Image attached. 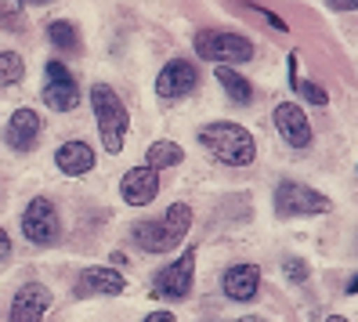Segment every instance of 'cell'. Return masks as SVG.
Here are the masks:
<instances>
[{
	"label": "cell",
	"mask_w": 358,
	"mask_h": 322,
	"mask_svg": "<svg viewBox=\"0 0 358 322\" xmlns=\"http://www.w3.org/2000/svg\"><path fill=\"white\" fill-rule=\"evenodd\" d=\"M0 26L22 29V11H18L15 0H0Z\"/></svg>",
	"instance_id": "22"
},
{
	"label": "cell",
	"mask_w": 358,
	"mask_h": 322,
	"mask_svg": "<svg viewBox=\"0 0 358 322\" xmlns=\"http://www.w3.org/2000/svg\"><path fill=\"white\" fill-rule=\"evenodd\" d=\"M326 210H329V200L322 196L319 188H311L304 181H293V178L279 181V188H275V214L282 221L311 218V214H326Z\"/></svg>",
	"instance_id": "5"
},
{
	"label": "cell",
	"mask_w": 358,
	"mask_h": 322,
	"mask_svg": "<svg viewBox=\"0 0 358 322\" xmlns=\"http://www.w3.org/2000/svg\"><path fill=\"white\" fill-rule=\"evenodd\" d=\"M91 105H94V123H98V134H101V148L105 153H123V141H127V105L123 98L109 88V83H94L91 88Z\"/></svg>",
	"instance_id": "3"
},
{
	"label": "cell",
	"mask_w": 358,
	"mask_h": 322,
	"mask_svg": "<svg viewBox=\"0 0 358 322\" xmlns=\"http://www.w3.org/2000/svg\"><path fill=\"white\" fill-rule=\"evenodd\" d=\"M348 293H358V275H351V279H348Z\"/></svg>",
	"instance_id": "28"
},
{
	"label": "cell",
	"mask_w": 358,
	"mask_h": 322,
	"mask_svg": "<svg viewBox=\"0 0 358 322\" xmlns=\"http://www.w3.org/2000/svg\"><path fill=\"white\" fill-rule=\"evenodd\" d=\"M141 322H174V315L171 312H152V315H145Z\"/></svg>",
	"instance_id": "26"
},
{
	"label": "cell",
	"mask_w": 358,
	"mask_h": 322,
	"mask_svg": "<svg viewBox=\"0 0 358 322\" xmlns=\"http://www.w3.org/2000/svg\"><path fill=\"white\" fill-rule=\"evenodd\" d=\"M127 290V279H123L116 268H87L76 279V297H116Z\"/></svg>",
	"instance_id": "14"
},
{
	"label": "cell",
	"mask_w": 358,
	"mask_h": 322,
	"mask_svg": "<svg viewBox=\"0 0 358 322\" xmlns=\"http://www.w3.org/2000/svg\"><path fill=\"white\" fill-rule=\"evenodd\" d=\"M40 116L33 109H15L11 120H8V145L15 153H33L40 145Z\"/></svg>",
	"instance_id": "15"
},
{
	"label": "cell",
	"mask_w": 358,
	"mask_h": 322,
	"mask_svg": "<svg viewBox=\"0 0 358 322\" xmlns=\"http://www.w3.org/2000/svg\"><path fill=\"white\" fill-rule=\"evenodd\" d=\"M289 83H293V91H297L301 98H308L311 105H322V109L329 105V94H326V91L319 88V83H311V80H301V76H293Z\"/></svg>",
	"instance_id": "21"
},
{
	"label": "cell",
	"mask_w": 358,
	"mask_h": 322,
	"mask_svg": "<svg viewBox=\"0 0 358 322\" xmlns=\"http://www.w3.org/2000/svg\"><path fill=\"white\" fill-rule=\"evenodd\" d=\"M217 80H221V88H224V94L236 102V105H250L254 102V88H250V80L246 76H239V69H231V66H221L217 73H214Z\"/></svg>",
	"instance_id": "17"
},
{
	"label": "cell",
	"mask_w": 358,
	"mask_h": 322,
	"mask_svg": "<svg viewBox=\"0 0 358 322\" xmlns=\"http://www.w3.org/2000/svg\"><path fill=\"white\" fill-rule=\"evenodd\" d=\"M0 261H11V239L4 228H0Z\"/></svg>",
	"instance_id": "25"
},
{
	"label": "cell",
	"mask_w": 358,
	"mask_h": 322,
	"mask_svg": "<svg viewBox=\"0 0 358 322\" xmlns=\"http://www.w3.org/2000/svg\"><path fill=\"white\" fill-rule=\"evenodd\" d=\"M26 76V62L15 51H0V88H11Z\"/></svg>",
	"instance_id": "20"
},
{
	"label": "cell",
	"mask_w": 358,
	"mask_h": 322,
	"mask_svg": "<svg viewBox=\"0 0 358 322\" xmlns=\"http://www.w3.org/2000/svg\"><path fill=\"white\" fill-rule=\"evenodd\" d=\"M192 283H196V250H181V257H174L166 268L156 272L152 293L159 300H185L192 293Z\"/></svg>",
	"instance_id": "6"
},
{
	"label": "cell",
	"mask_w": 358,
	"mask_h": 322,
	"mask_svg": "<svg viewBox=\"0 0 358 322\" xmlns=\"http://www.w3.org/2000/svg\"><path fill=\"white\" fill-rule=\"evenodd\" d=\"M192 228V206L188 203H174L171 210L156 221H138L134 225V243L145 253H166V250H178L181 239Z\"/></svg>",
	"instance_id": "2"
},
{
	"label": "cell",
	"mask_w": 358,
	"mask_h": 322,
	"mask_svg": "<svg viewBox=\"0 0 358 322\" xmlns=\"http://www.w3.org/2000/svg\"><path fill=\"white\" fill-rule=\"evenodd\" d=\"M196 55L203 62H217V66H239V62L254 58V40L231 29H199Z\"/></svg>",
	"instance_id": "4"
},
{
	"label": "cell",
	"mask_w": 358,
	"mask_h": 322,
	"mask_svg": "<svg viewBox=\"0 0 358 322\" xmlns=\"http://www.w3.org/2000/svg\"><path fill=\"white\" fill-rule=\"evenodd\" d=\"M282 272H286L289 283H304V279H308V265L297 261V257H286V261H282Z\"/></svg>",
	"instance_id": "23"
},
{
	"label": "cell",
	"mask_w": 358,
	"mask_h": 322,
	"mask_svg": "<svg viewBox=\"0 0 358 322\" xmlns=\"http://www.w3.org/2000/svg\"><path fill=\"white\" fill-rule=\"evenodd\" d=\"M199 141L210 156L224 167H250L257 160V141L246 127L231 123V120H214L199 131Z\"/></svg>",
	"instance_id": "1"
},
{
	"label": "cell",
	"mask_w": 358,
	"mask_h": 322,
	"mask_svg": "<svg viewBox=\"0 0 358 322\" xmlns=\"http://www.w3.org/2000/svg\"><path fill=\"white\" fill-rule=\"evenodd\" d=\"M221 290L228 300H239V304H250L261 293V268L257 265H231L221 275Z\"/></svg>",
	"instance_id": "13"
},
{
	"label": "cell",
	"mask_w": 358,
	"mask_h": 322,
	"mask_svg": "<svg viewBox=\"0 0 358 322\" xmlns=\"http://www.w3.org/2000/svg\"><path fill=\"white\" fill-rule=\"evenodd\" d=\"M231 322H275V318H261V315H243V318H231Z\"/></svg>",
	"instance_id": "27"
},
{
	"label": "cell",
	"mask_w": 358,
	"mask_h": 322,
	"mask_svg": "<svg viewBox=\"0 0 358 322\" xmlns=\"http://www.w3.org/2000/svg\"><path fill=\"white\" fill-rule=\"evenodd\" d=\"M55 163H58L62 174L80 178V174H87V170L94 167V148L87 141H66V145H58Z\"/></svg>",
	"instance_id": "16"
},
{
	"label": "cell",
	"mask_w": 358,
	"mask_h": 322,
	"mask_svg": "<svg viewBox=\"0 0 358 322\" xmlns=\"http://www.w3.org/2000/svg\"><path fill=\"white\" fill-rule=\"evenodd\" d=\"M48 40H51L55 48L69 51V55H80L83 51V40H80V33H76L73 22H51L48 26Z\"/></svg>",
	"instance_id": "19"
},
{
	"label": "cell",
	"mask_w": 358,
	"mask_h": 322,
	"mask_svg": "<svg viewBox=\"0 0 358 322\" xmlns=\"http://www.w3.org/2000/svg\"><path fill=\"white\" fill-rule=\"evenodd\" d=\"M275 131L282 134V141L289 148H308L311 145V123H308L301 105H293V102L275 105Z\"/></svg>",
	"instance_id": "11"
},
{
	"label": "cell",
	"mask_w": 358,
	"mask_h": 322,
	"mask_svg": "<svg viewBox=\"0 0 358 322\" xmlns=\"http://www.w3.org/2000/svg\"><path fill=\"white\" fill-rule=\"evenodd\" d=\"M51 308V290L44 283H26L11 300V322H44Z\"/></svg>",
	"instance_id": "12"
},
{
	"label": "cell",
	"mask_w": 358,
	"mask_h": 322,
	"mask_svg": "<svg viewBox=\"0 0 358 322\" xmlns=\"http://www.w3.org/2000/svg\"><path fill=\"white\" fill-rule=\"evenodd\" d=\"M181 160H185V153H181V145H174V141H152L149 148H145V163H149L152 170L178 167Z\"/></svg>",
	"instance_id": "18"
},
{
	"label": "cell",
	"mask_w": 358,
	"mask_h": 322,
	"mask_svg": "<svg viewBox=\"0 0 358 322\" xmlns=\"http://www.w3.org/2000/svg\"><path fill=\"white\" fill-rule=\"evenodd\" d=\"M22 4H51V0H22Z\"/></svg>",
	"instance_id": "30"
},
{
	"label": "cell",
	"mask_w": 358,
	"mask_h": 322,
	"mask_svg": "<svg viewBox=\"0 0 358 322\" xmlns=\"http://www.w3.org/2000/svg\"><path fill=\"white\" fill-rule=\"evenodd\" d=\"M120 192H123V203L131 206H149L156 196H159V174L145 163V167H131L120 181Z\"/></svg>",
	"instance_id": "10"
},
{
	"label": "cell",
	"mask_w": 358,
	"mask_h": 322,
	"mask_svg": "<svg viewBox=\"0 0 358 322\" xmlns=\"http://www.w3.org/2000/svg\"><path fill=\"white\" fill-rule=\"evenodd\" d=\"M22 235L33 246H55L62 239V221H58V210L51 200L36 196L26 203L22 210Z\"/></svg>",
	"instance_id": "7"
},
{
	"label": "cell",
	"mask_w": 358,
	"mask_h": 322,
	"mask_svg": "<svg viewBox=\"0 0 358 322\" xmlns=\"http://www.w3.org/2000/svg\"><path fill=\"white\" fill-rule=\"evenodd\" d=\"M48 88H44V105H51L55 113H69L76 109V102H80V88H76V80L69 76V69L62 66V62H48Z\"/></svg>",
	"instance_id": "9"
},
{
	"label": "cell",
	"mask_w": 358,
	"mask_h": 322,
	"mask_svg": "<svg viewBox=\"0 0 358 322\" xmlns=\"http://www.w3.org/2000/svg\"><path fill=\"white\" fill-rule=\"evenodd\" d=\"M199 88V69L188 58H171L156 76V94L159 98H188Z\"/></svg>",
	"instance_id": "8"
},
{
	"label": "cell",
	"mask_w": 358,
	"mask_h": 322,
	"mask_svg": "<svg viewBox=\"0 0 358 322\" xmlns=\"http://www.w3.org/2000/svg\"><path fill=\"white\" fill-rule=\"evenodd\" d=\"M326 322H351V318H344V315H329Z\"/></svg>",
	"instance_id": "29"
},
{
	"label": "cell",
	"mask_w": 358,
	"mask_h": 322,
	"mask_svg": "<svg viewBox=\"0 0 358 322\" xmlns=\"http://www.w3.org/2000/svg\"><path fill=\"white\" fill-rule=\"evenodd\" d=\"M333 11H358V0H326Z\"/></svg>",
	"instance_id": "24"
}]
</instances>
